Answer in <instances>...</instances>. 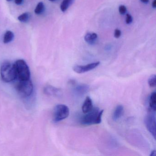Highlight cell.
I'll return each instance as SVG.
<instances>
[{"instance_id": "6da1fadb", "label": "cell", "mask_w": 156, "mask_h": 156, "mask_svg": "<svg viewBox=\"0 0 156 156\" xmlns=\"http://www.w3.org/2000/svg\"><path fill=\"white\" fill-rule=\"evenodd\" d=\"M103 110H100L98 108H93L92 110L85 114L82 118L81 123L83 126L99 124L101 122Z\"/></svg>"}, {"instance_id": "7a4b0ae2", "label": "cell", "mask_w": 156, "mask_h": 156, "mask_svg": "<svg viewBox=\"0 0 156 156\" xmlns=\"http://www.w3.org/2000/svg\"><path fill=\"white\" fill-rule=\"evenodd\" d=\"M1 79L6 82H10L17 77V72L14 64L5 62L1 65L0 69Z\"/></svg>"}, {"instance_id": "3957f363", "label": "cell", "mask_w": 156, "mask_h": 156, "mask_svg": "<svg viewBox=\"0 0 156 156\" xmlns=\"http://www.w3.org/2000/svg\"><path fill=\"white\" fill-rule=\"evenodd\" d=\"M17 72V76L19 80H26L30 79V72L26 62L23 60H18L14 63Z\"/></svg>"}, {"instance_id": "277c9868", "label": "cell", "mask_w": 156, "mask_h": 156, "mask_svg": "<svg viewBox=\"0 0 156 156\" xmlns=\"http://www.w3.org/2000/svg\"><path fill=\"white\" fill-rule=\"evenodd\" d=\"M17 92L23 97L30 96L33 91V85L30 79L19 80L15 85Z\"/></svg>"}, {"instance_id": "5b68a950", "label": "cell", "mask_w": 156, "mask_h": 156, "mask_svg": "<svg viewBox=\"0 0 156 156\" xmlns=\"http://www.w3.org/2000/svg\"><path fill=\"white\" fill-rule=\"evenodd\" d=\"M69 114L68 107L62 104L56 105L53 111V120L55 122H59L68 118Z\"/></svg>"}, {"instance_id": "8992f818", "label": "cell", "mask_w": 156, "mask_h": 156, "mask_svg": "<svg viewBox=\"0 0 156 156\" xmlns=\"http://www.w3.org/2000/svg\"><path fill=\"white\" fill-rule=\"evenodd\" d=\"M145 124L148 131L156 139V114L155 111L151 110L146 116Z\"/></svg>"}, {"instance_id": "52a82bcc", "label": "cell", "mask_w": 156, "mask_h": 156, "mask_svg": "<svg viewBox=\"0 0 156 156\" xmlns=\"http://www.w3.org/2000/svg\"><path fill=\"white\" fill-rule=\"evenodd\" d=\"M100 64V62H96L84 65H75L73 67V70L75 72L79 74L85 73L88 71H90L96 68Z\"/></svg>"}, {"instance_id": "ba28073f", "label": "cell", "mask_w": 156, "mask_h": 156, "mask_svg": "<svg viewBox=\"0 0 156 156\" xmlns=\"http://www.w3.org/2000/svg\"><path fill=\"white\" fill-rule=\"evenodd\" d=\"M73 86V91L74 94L77 96H82L88 93L89 89V86L86 84H77L75 81L71 83Z\"/></svg>"}, {"instance_id": "9c48e42d", "label": "cell", "mask_w": 156, "mask_h": 156, "mask_svg": "<svg viewBox=\"0 0 156 156\" xmlns=\"http://www.w3.org/2000/svg\"><path fill=\"white\" fill-rule=\"evenodd\" d=\"M44 93L50 96L60 97L62 94V92L61 89L51 85H48L44 88Z\"/></svg>"}, {"instance_id": "30bf717a", "label": "cell", "mask_w": 156, "mask_h": 156, "mask_svg": "<svg viewBox=\"0 0 156 156\" xmlns=\"http://www.w3.org/2000/svg\"><path fill=\"white\" fill-rule=\"evenodd\" d=\"M93 101L90 97L87 96L82 105V109L84 114L88 113L93 108Z\"/></svg>"}, {"instance_id": "8fae6325", "label": "cell", "mask_w": 156, "mask_h": 156, "mask_svg": "<svg viewBox=\"0 0 156 156\" xmlns=\"http://www.w3.org/2000/svg\"><path fill=\"white\" fill-rule=\"evenodd\" d=\"M124 112V107L122 105H119L116 107L114 111L112 118L114 121H117L120 119Z\"/></svg>"}, {"instance_id": "7c38bea8", "label": "cell", "mask_w": 156, "mask_h": 156, "mask_svg": "<svg viewBox=\"0 0 156 156\" xmlns=\"http://www.w3.org/2000/svg\"><path fill=\"white\" fill-rule=\"evenodd\" d=\"M98 35L95 33H88L85 35L84 39L89 45H94L95 43Z\"/></svg>"}, {"instance_id": "4fadbf2b", "label": "cell", "mask_w": 156, "mask_h": 156, "mask_svg": "<svg viewBox=\"0 0 156 156\" xmlns=\"http://www.w3.org/2000/svg\"><path fill=\"white\" fill-rule=\"evenodd\" d=\"M149 106L151 110L156 111V93L154 92L152 93L150 97Z\"/></svg>"}, {"instance_id": "5bb4252c", "label": "cell", "mask_w": 156, "mask_h": 156, "mask_svg": "<svg viewBox=\"0 0 156 156\" xmlns=\"http://www.w3.org/2000/svg\"><path fill=\"white\" fill-rule=\"evenodd\" d=\"M14 35L13 33L11 31H7L5 33V35L3 38V42L5 44L10 43L13 39Z\"/></svg>"}, {"instance_id": "9a60e30c", "label": "cell", "mask_w": 156, "mask_h": 156, "mask_svg": "<svg viewBox=\"0 0 156 156\" xmlns=\"http://www.w3.org/2000/svg\"><path fill=\"white\" fill-rule=\"evenodd\" d=\"M73 0H63L62 4L61 5V10L62 12H65L68 10L69 7L72 3Z\"/></svg>"}, {"instance_id": "2e32d148", "label": "cell", "mask_w": 156, "mask_h": 156, "mask_svg": "<svg viewBox=\"0 0 156 156\" xmlns=\"http://www.w3.org/2000/svg\"><path fill=\"white\" fill-rule=\"evenodd\" d=\"M45 9V7L44 3L42 2H40L36 6L35 10H34V12L36 14H41L44 12Z\"/></svg>"}, {"instance_id": "e0dca14e", "label": "cell", "mask_w": 156, "mask_h": 156, "mask_svg": "<svg viewBox=\"0 0 156 156\" xmlns=\"http://www.w3.org/2000/svg\"><path fill=\"white\" fill-rule=\"evenodd\" d=\"M29 17L30 16L28 13H24L18 17V20L23 23H26L28 21L29 19Z\"/></svg>"}, {"instance_id": "ac0fdd59", "label": "cell", "mask_w": 156, "mask_h": 156, "mask_svg": "<svg viewBox=\"0 0 156 156\" xmlns=\"http://www.w3.org/2000/svg\"><path fill=\"white\" fill-rule=\"evenodd\" d=\"M156 75L153 74L150 77L148 80V83L150 87L151 88H154L156 87Z\"/></svg>"}, {"instance_id": "d6986e66", "label": "cell", "mask_w": 156, "mask_h": 156, "mask_svg": "<svg viewBox=\"0 0 156 156\" xmlns=\"http://www.w3.org/2000/svg\"><path fill=\"white\" fill-rule=\"evenodd\" d=\"M126 10H127L126 7L124 5H121L120 6L119 11V13H120V14H125L126 12Z\"/></svg>"}, {"instance_id": "ffe728a7", "label": "cell", "mask_w": 156, "mask_h": 156, "mask_svg": "<svg viewBox=\"0 0 156 156\" xmlns=\"http://www.w3.org/2000/svg\"><path fill=\"white\" fill-rule=\"evenodd\" d=\"M132 17L131 15L129 14H127L126 16V23L128 24V25H129V24H131V23H132Z\"/></svg>"}, {"instance_id": "44dd1931", "label": "cell", "mask_w": 156, "mask_h": 156, "mask_svg": "<svg viewBox=\"0 0 156 156\" xmlns=\"http://www.w3.org/2000/svg\"><path fill=\"white\" fill-rule=\"evenodd\" d=\"M121 31L119 29H115L114 33V36L116 38H119L121 36Z\"/></svg>"}, {"instance_id": "7402d4cb", "label": "cell", "mask_w": 156, "mask_h": 156, "mask_svg": "<svg viewBox=\"0 0 156 156\" xmlns=\"http://www.w3.org/2000/svg\"><path fill=\"white\" fill-rule=\"evenodd\" d=\"M23 0H15V3L17 5H20L23 3Z\"/></svg>"}, {"instance_id": "603a6c76", "label": "cell", "mask_w": 156, "mask_h": 156, "mask_svg": "<svg viewBox=\"0 0 156 156\" xmlns=\"http://www.w3.org/2000/svg\"><path fill=\"white\" fill-rule=\"evenodd\" d=\"M152 6L153 8H155L156 7V0H153V1L152 2Z\"/></svg>"}, {"instance_id": "cb8c5ba5", "label": "cell", "mask_w": 156, "mask_h": 156, "mask_svg": "<svg viewBox=\"0 0 156 156\" xmlns=\"http://www.w3.org/2000/svg\"><path fill=\"white\" fill-rule=\"evenodd\" d=\"M156 151L155 150L152 151L150 154V156H156Z\"/></svg>"}, {"instance_id": "d4e9b609", "label": "cell", "mask_w": 156, "mask_h": 156, "mask_svg": "<svg viewBox=\"0 0 156 156\" xmlns=\"http://www.w3.org/2000/svg\"><path fill=\"white\" fill-rule=\"evenodd\" d=\"M149 0H140V1L143 2V3H147L149 2Z\"/></svg>"}, {"instance_id": "484cf974", "label": "cell", "mask_w": 156, "mask_h": 156, "mask_svg": "<svg viewBox=\"0 0 156 156\" xmlns=\"http://www.w3.org/2000/svg\"><path fill=\"white\" fill-rule=\"evenodd\" d=\"M50 1H52V2H54V1H56L57 0H49Z\"/></svg>"}, {"instance_id": "4316f807", "label": "cell", "mask_w": 156, "mask_h": 156, "mask_svg": "<svg viewBox=\"0 0 156 156\" xmlns=\"http://www.w3.org/2000/svg\"><path fill=\"white\" fill-rule=\"evenodd\" d=\"M7 1H12V0H7Z\"/></svg>"}]
</instances>
